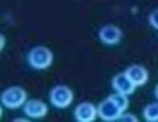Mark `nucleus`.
Wrapping results in <instances>:
<instances>
[{
    "mask_svg": "<svg viewBox=\"0 0 158 122\" xmlns=\"http://www.w3.org/2000/svg\"><path fill=\"white\" fill-rule=\"evenodd\" d=\"M52 63H53V53L47 47L39 45L29 51L28 64L33 69H39V71L40 69H47L48 67H51Z\"/></svg>",
    "mask_w": 158,
    "mask_h": 122,
    "instance_id": "nucleus-1",
    "label": "nucleus"
},
{
    "mask_svg": "<svg viewBox=\"0 0 158 122\" xmlns=\"http://www.w3.org/2000/svg\"><path fill=\"white\" fill-rule=\"evenodd\" d=\"M2 104L8 109H17L27 102V92L20 86H11L2 93Z\"/></svg>",
    "mask_w": 158,
    "mask_h": 122,
    "instance_id": "nucleus-2",
    "label": "nucleus"
},
{
    "mask_svg": "<svg viewBox=\"0 0 158 122\" xmlns=\"http://www.w3.org/2000/svg\"><path fill=\"white\" fill-rule=\"evenodd\" d=\"M49 101L57 109L68 108L73 101V92L65 85H57L51 90Z\"/></svg>",
    "mask_w": 158,
    "mask_h": 122,
    "instance_id": "nucleus-3",
    "label": "nucleus"
},
{
    "mask_svg": "<svg viewBox=\"0 0 158 122\" xmlns=\"http://www.w3.org/2000/svg\"><path fill=\"white\" fill-rule=\"evenodd\" d=\"M97 110H98V117L100 118L102 121H108V122L117 121L118 117L121 116V113H124L110 98H108V100H105V101L100 102V105L97 106Z\"/></svg>",
    "mask_w": 158,
    "mask_h": 122,
    "instance_id": "nucleus-4",
    "label": "nucleus"
},
{
    "mask_svg": "<svg viewBox=\"0 0 158 122\" xmlns=\"http://www.w3.org/2000/svg\"><path fill=\"white\" fill-rule=\"evenodd\" d=\"M96 116H98V110L90 102H81L74 109V120L77 122H92Z\"/></svg>",
    "mask_w": 158,
    "mask_h": 122,
    "instance_id": "nucleus-5",
    "label": "nucleus"
},
{
    "mask_svg": "<svg viewBox=\"0 0 158 122\" xmlns=\"http://www.w3.org/2000/svg\"><path fill=\"white\" fill-rule=\"evenodd\" d=\"M98 37L101 43L106 45H116L121 41V37H122V32L121 29L116 27L113 24H108V25H104L102 28L100 29L98 32Z\"/></svg>",
    "mask_w": 158,
    "mask_h": 122,
    "instance_id": "nucleus-6",
    "label": "nucleus"
},
{
    "mask_svg": "<svg viewBox=\"0 0 158 122\" xmlns=\"http://www.w3.org/2000/svg\"><path fill=\"white\" fill-rule=\"evenodd\" d=\"M112 86L113 89L118 93H124V94H131L135 90V84L129 78V76L126 73H118L117 76L113 77L112 80Z\"/></svg>",
    "mask_w": 158,
    "mask_h": 122,
    "instance_id": "nucleus-7",
    "label": "nucleus"
},
{
    "mask_svg": "<svg viewBox=\"0 0 158 122\" xmlns=\"http://www.w3.org/2000/svg\"><path fill=\"white\" fill-rule=\"evenodd\" d=\"M23 110L29 118H43V117L48 113V108L43 101H39V100H29V101H27L24 104Z\"/></svg>",
    "mask_w": 158,
    "mask_h": 122,
    "instance_id": "nucleus-8",
    "label": "nucleus"
},
{
    "mask_svg": "<svg viewBox=\"0 0 158 122\" xmlns=\"http://www.w3.org/2000/svg\"><path fill=\"white\" fill-rule=\"evenodd\" d=\"M125 73L135 84V86H142L149 80V73L146 71V68H143L142 65H130L125 71Z\"/></svg>",
    "mask_w": 158,
    "mask_h": 122,
    "instance_id": "nucleus-9",
    "label": "nucleus"
},
{
    "mask_svg": "<svg viewBox=\"0 0 158 122\" xmlns=\"http://www.w3.org/2000/svg\"><path fill=\"white\" fill-rule=\"evenodd\" d=\"M143 118L148 122H157L158 121V102H152L145 106L143 109Z\"/></svg>",
    "mask_w": 158,
    "mask_h": 122,
    "instance_id": "nucleus-10",
    "label": "nucleus"
},
{
    "mask_svg": "<svg viewBox=\"0 0 158 122\" xmlns=\"http://www.w3.org/2000/svg\"><path fill=\"white\" fill-rule=\"evenodd\" d=\"M112 100L113 102L116 104V105L121 109L122 112H125V109L128 108L129 105V100H128V94H124V93H118V92H116L114 94H112L110 97H109Z\"/></svg>",
    "mask_w": 158,
    "mask_h": 122,
    "instance_id": "nucleus-11",
    "label": "nucleus"
},
{
    "mask_svg": "<svg viewBox=\"0 0 158 122\" xmlns=\"http://www.w3.org/2000/svg\"><path fill=\"white\" fill-rule=\"evenodd\" d=\"M149 23L153 28L158 29V8H156L154 11H152V14L149 15Z\"/></svg>",
    "mask_w": 158,
    "mask_h": 122,
    "instance_id": "nucleus-12",
    "label": "nucleus"
},
{
    "mask_svg": "<svg viewBox=\"0 0 158 122\" xmlns=\"http://www.w3.org/2000/svg\"><path fill=\"white\" fill-rule=\"evenodd\" d=\"M117 121L121 122H137V117L133 114H125V113H121V116L118 117Z\"/></svg>",
    "mask_w": 158,
    "mask_h": 122,
    "instance_id": "nucleus-13",
    "label": "nucleus"
},
{
    "mask_svg": "<svg viewBox=\"0 0 158 122\" xmlns=\"http://www.w3.org/2000/svg\"><path fill=\"white\" fill-rule=\"evenodd\" d=\"M4 44H6V37H4V35H0V49L4 48Z\"/></svg>",
    "mask_w": 158,
    "mask_h": 122,
    "instance_id": "nucleus-14",
    "label": "nucleus"
},
{
    "mask_svg": "<svg viewBox=\"0 0 158 122\" xmlns=\"http://www.w3.org/2000/svg\"><path fill=\"white\" fill-rule=\"evenodd\" d=\"M156 97L158 98V85H157V88H156Z\"/></svg>",
    "mask_w": 158,
    "mask_h": 122,
    "instance_id": "nucleus-15",
    "label": "nucleus"
}]
</instances>
